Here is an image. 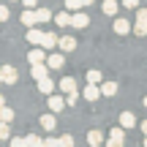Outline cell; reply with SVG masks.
Wrapping results in <instances>:
<instances>
[{"instance_id": "obj_1", "label": "cell", "mask_w": 147, "mask_h": 147, "mask_svg": "<svg viewBox=\"0 0 147 147\" xmlns=\"http://www.w3.org/2000/svg\"><path fill=\"white\" fill-rule=\"evenodd\" d=\"M16 79H19V71H16L14 65L5 63L3 68H0V82H3V84H16Z\"/></svg>"}, {"instance_id": "obj_2", "label": "cell", "mask_w": 147, "mask_h": 147, "mask_svg": "<svg viewBox=\"0 0 147 147\" xmlns=\"http://www.w3.org/2000/svg\"><path fill=\"white\" fill-rule=\"evenodd\" d=\"M57 87H60V93H63V95L79 93V84H76V79H74V76H63V79L57 82Z\"/></svg>"}, {"instance_id": "obj_3", "label": "cell", "mask_w": 147, "mask_h": 147, "mask_svg": "<svg viewBox=\"0 0 147 147\" xmlns=\"http://www.w3.org/2000/svg\"><path fill=\"white\" fill-rule=\"evenodd\" d=\"M47 60H49L47 49H30L27 52V63L30 65H47Z\"/></svg>"}, {"instance_id": "obj_4", "label": "cell", "mask_w": 147, "mask_h": 147, "mask_svg": "<svg viewBox=\"0 0 147 147\" xmlns=\"http://www.w3.org/2000/svg\"><path fill=\"white\" fill-rule=\"evenodd\" d=\"M44 36H47V33H44V30H38V27H33V30H27V41H30L33 44V49H41L44 47Z\"/></svg>"}, {"instance_id": "obj_5", "label": "cell", "mask_w": 147, "mask_h": 147, "mask_svg": "<svg viewBox=\"0 0 147 147\" xmlns=\"http://www.w3.org/2000/svg\"><path fill=\"white\" fill-rule=\"evenodd\" d=\"M136 125H142V123H139L136 120V115H134V112H120V128H125V131H128V128H136Z\"/></svg>"}, {"instance_id": "obj_6", "label": "cell", "mask_w": 147, "mask_h": 147, "mask_svg": "<svg viewBox=\"0 0 147 147\" xmlns=\"http://www.w3.org/2000/svg\"><path fill=\"white\" fill-rule=\"evenodd\" d=\"M87 144H90V147H101V144H106L104 131H101V128H93V131H87Z\"/></svg>"}, {"instance_id": "obj_7", "label": "cell", "mask_w": 147, "mask_h": 147, "mask_svg": "<svg viewBox=\"0 0 147 147\" xmlns=\"http://www.w3.org/2000/svg\"><path fill=\"white\" fill-rule=\"evenodd\" d=\"M65 106H68V104H65V95H57V93H55L52 98H49V112H52V115H60Z\"/></svg>"}, {"instance_id": "obj_8", "label": "cell", "mask_w": 147, "mask_h": 147, "mask_svg": "<svg viewBox=\"0 0 147 147\" xmlns=\"http://www.w3.org/2000/svg\"><path fill=\"white\" fill-rule=\"evenodd\" d=\"M38 123H41V128H44L47 134H52L55 128H57V117H55L52 112H44V115H41V120H38Z\"/></svg>"}, {"instance_id": "obj_9", "label": "cell", "mask_w": 147, "mask_h": 147, "mask_svg": "<svg viewBox=\"0 0 147 147\" xmlns=\"http://www.w3.org/2000/svg\"><path fill=\"white\" fill-rule=\"evenodd\" d=\"M101 95H104V93H101V87H98V84H87V87L82 90V98H84V101H90V104H95Z\"/></svg>"}, {"instance_id": "obj_10", "label": "cell", "mask_w": 147, "mask_h": 147, "mask_svg": "<svg viewBox=\"0 0 147 147\" xmlns=\"http://www.w3.org/2000/svg\"><path fill=\"white\" fill-rule=\"evenodd\" d=\"M47 65H49V71H60L65 65V55L63 52H52V55H49V60H47Z\"/></svg>"}, {"instance_id": "obj_11", "label": "cell", "mask_w": 147, "mask_h": 147, "mask_svg": "<svg viewBox=\"0 0 147 147\" xmlns=\"http://www.w3.org/2000/svg\"><path fill=\"white\" fill-rule=\"evenodd\" d=\"M76 49V38L74 36H60V47H57V52H63V55H68Z\"/></svg>"}, {"instance_id": "obj_12", "label": "cell", "mask_w": 147, "mask_h": 147, "mask_svg": "<svg viewBox=\"0 0 147 147\" xmlns=\"http://www.w3.org/2000/svg\"><path fill=\"white\" fill-rule=\"evenodd\" d=\"M19 22L27 27V30H33V27L38 25V16H36V11H22V14H19Z\"/></svg>"}, {"instance_id": "obj_13", "label": "cell", "mask_w": 147, "mask_h": 147, "mask_svg": "<svg viewBox=\"0 0 147 147\" xmlns=\"http://www.w3.org/2000/svg\"><path fill=\"white\" fill-rule=\"evenodd\" d=\"M36 87H38V93H44V95H47V98H52V95H55V82H52V79H41V82H36Z\"/></svg>"}, {"instance_id": "obj_14", "label": "cell", "mask_w": 147, "mask_h": 147, "mask_svg": "<svg viewBox=\"0 0 147 147\" xmlns=\"http://www.w3.org/2000/svg\"><path fill=\"white\" fill-rule=\"evenodd\" d=\"M71 22H74V14H71V11H60V14H55V25H57V27H71Z\"/></svg>"}, {"instance_id": "obj_15", "label": "cell", "mask_w": 147, "mask_h": 147, "mask_svg": "<svg viewBox=\"0 0 147 147\" xmlns=\"http://www.w3.org/2000/svg\"><path fill=\"white\" fill-rule=\"evenodd\" d=\"M57 47H60V36H57V33H47V36H44V47H41V49L52 52V49H57Z\"/></svg>"}, {"instance_id": "obj_16", "label": "cell", "mask_w": 147, "mask_h": 147, "mask_svg": "<svg viewBox=\"0 0 147 147\" xmlns=\"http://www.w3.org/2000/svg\"><path fill=\"white\" fill-rule=\"evenodd\" d=\"M101 11H104L106 16H117V11H120V3H117V0H104V3H101Z\"/></svg>"}, {"instance_id": "obj_17", "label": "cell", "mask_w": 147, "mask_h": 147, "mask_svg": "<svg viewBox=\"0 0 147 147\" xmlns=\"http://www.w3.org/2000/svg\"><path fill=\"white\" fill-rule=\"evenodd\" d=\"M87 25H90V16L84 14V11H79V14H74V22H71V27H76V30H84Z\"/></svg>"}, {"instance_id": "obj_18", "label": "cell", "mask_w": 147, "mask_h": 147, "mask_svg": "<svg viewBox=\"0 0 147 147\" xmlns=\"http://www.w3.org/2000/svg\"><path fill=\"white\" fill-rule=\"evenodd\" d=\"M30 76L36 79V82L47 79V76H49V65H30Z\"/></svg>"}, {"instance_id": "obj_19", "label": "cell", "mask_w": 147, "mask_h": 147, "mask_svg": "<svg viewBox=\"0 0 147 147\" xmlns=\"http://www.w3.org/2000/svg\"><path fill=\"white\" fill-rule=\"evenodd\" d=\"M115 33H117V36H125V33H131V22L117 16V19H115Z\"/></svg>"}, {"instance_id": "obj_20", "label": "cell", "mask_w": 147, "mask_h": 147, "mask_svg": "<svg viewBox=\"0 0 147 147\" xmlns=\"http://www.w3.org/2000/svg\"><path fill=\"white\" fill-rule=\"evenodd\" d=\"M36 16H38V22H41V25H44V22H55V14L47 8V5H41V8L36 11Z\"/></svg>"}, {"instance_id": "obj_21", "label": "cell", "mask_w": 147, "mask_h": 147, "mask_svg": "<svg viewBox=\"0 0 147 147\" xmlns=\"http://www.w3.org/2000/svg\"><path fill=\"white\" fill-rule=\"evenodd\" d=\"M87 84H98V87H101V84H104V74L95 71V68H90L87 71Z\"/></svg>"}, {"instance_id": "obj_22", "label": "cell", "mask_w": 147, "mask_h": 147, "mask_svg": "<svg viewBox=\"0 0 147 147\" xmlns=\"http://www.w3.org/2000/svg\"><path fill=\"white\" fill-rule=\"evenodd\" d=\"M109 139H115V142H125V128H120V125L109 128Z\"/></svg>"}, {"instance_id": "obj_23", "label": "cell", "mask_w": 147, "mask_h": 147, "mask_svg": "<svg viewBox=\"0 0 147 147\" xmlns=\"http://www.w3.org/2000/svg\"><path fill=\"white\" fill-rule=\"evenodd\" d=\"M101 93H104L106 98H112V95H117V82H104V84H101Z\"/></svg>"}, {"instance_id": "obj_24", "label": "cell", "mask_w": 147, "mask_h": 147, "mask_svg": "<svg viewBox=\"0 0 147 147\" xmlns=\"http://www.w3.org/2000/svg\"><path fill=\"white\" fill-rule=\"evenodd\" d=\"M82 8H84L82 0H65V11H71V14H79Z\"/></svg>"}, {"instance_id": "obj_25", "label": "cell", "mask_w": 147, "mask_h": 147, "mask_svg": "<svg viewBox=\"0 0 147 147\" xmlns=\"http://www.w3.org/2000/svg\"><path fill=\"white\" fill-rule=\"evenodd\" d=\"M25 139H27V147H44V139L38 134H27Z\"/></svg>"}, {"instance_id": "obj_26", "label": "cell", "mask_w": 147, "mask_h": 147, "mask_svg": "<svg viewBox=\"0 0 147 147\" xmlns=\"http://www.w3.org/2000/svg\"><path fill=\"white\" fill-rule=\"evenodd\" d=\"M0 117H3V123L11 125V120H14V109H11V106H0Z\"/></svg>"}, {"instance_id": "obj_27", "label": "cell", "mask_w": 147, "mask_h": 147, "mask_svg": "<svg viewBox=\"0 0 147 147\" xmlns=\"http://www.w3.org/2000/svg\"><path fill=\"white\" fill-rule=\"evenodd\" d=\"M134 36H139V38L147 36V22H134Z\"/></svg>"}, {"instance_id": "obj_28", "label": "cell", "mask_w": 147, "mask_h": 147, "mask_svg": "<svg viewBox=\"0 0 147 147\" xmlns=\"http://www.w3.org/2000/svg\"><path fill=\"white\" fill-rule=\"evenodd\" d=\"M0 139H5V142H11V139H14V136H11V125H8V123H3V125H0Z\"/></svg>"}, {"instance_id": "obj_29", "label": "cell", "mask_w": 147, "mask_h": 147, "mask_svg": "<svg viewBox=\"0 0 147 147\" xmlns=\"http://www.w3.org/2000/svg\"><path fill=\"white\" fill-rule=\"evenodd\" d=\"M44 147H63L60 144V136H47L44 139Z\"/></svg>"}, {"instance_id": "obj_30", "label": "cell", "mask_w": 147, "mask_h": 147, "mask_svg": "<svg viewBox=\"0 0 147 147\" xmlns=\"http://www.w3.org/2000/svg\"><path fill=\"white\" fill-rule=\"evenodd\" d=\"M8 147H27V139H25V136H14V139L8 142Z\"/></svg>"}, {"instance_id": "obj_31", "label": "cell", "mask_w": 147, "mask_h": 147, "mask_svg": "<svg viewBox=\"0 0 147 147\" xmlns=\"http://www.w3.org/2000/svg\"><path fill=\"white\" fill-rule=\"evenodd\" d=\"M11 11H8V3H0V22H8Z\"/></svg>"}, {"instance_id": "obj_32", "label": "cell", "mask_w": 147, "mask_h": 147, "mask_svg": "<svg viewBox=\"0 0 147 147\" xmlns=\"http://www.w3.org/2000/svg\"><path fill=\"white\" fill-rule=\"evenodd\" d=\"M22 5H25V11H38V8H41L38 0H22Z\"/></svg>"}, {"instance_id": "obj_33", "label": "cell", "mask_w": 147, "mask_h": 147, "mask_svg": "<svg viewBox=\"0 0 147 147\" xmlns=\"http://www.w3.org/2000/svg\"><path fill=\"white\" fill-rule=\"evenodd\" d=\"M139 3H142V0H120V5H125V8H142V5H139Z\"/></svg>"}, {"instance_id": "obj_34", "label": "cell", "mask_w": 147, "mask_h": 147, "mask_svg": "<svg viewBox=\"0 0 147 147\" xmlns=\"http://www.w3.org/2000/svg\"><path fill=\"white\" fill-rule=\"evenodd\" d=\"M60 144L63 147H74V136L71 134H63V136H60Z\"/></svg>"}, {"instance_id": "obj_35", "label": "cell", "mask_w": 147, "mask_h": 147, "mask_svg": "<svg viewBox=\"0 0 147 147\" xmlns=\"http://www.w3.org/2000/svg\"><path fill=\"white\" fill-rule=\"evenodd\" d=\"M82 98V93H74V95H65V104L68 106H76V101Z\"/></svg>"}, {"instance_id": "obj_36", "label": "cell", "mask_w": 147, "mask_h": 147, "mask_svg": "<svg viewBox=\"0 0 147 147\" xmlns=\"http://www.w3.org/2000/svg\"><path fill=\"white\" fill-rule=\"evenodd\" d=\"M136 22H147V8H144V5L136 11Z\"/></svg>"}, {"instance_id": "obj_37", "label": "cell", "mask_w": 147, "mask_h": 147, "mask_svg": "<svg viewBox=\"0 0 147 147\" xmlns=\"http://www.w3.org/2000/svg\"><path fill=\"white\" fill-rule=\"evenodd\" d=\"M106 147H125V142H115V139H109V142H106Z\"/></svg>"}, {"instance_id": "obj_38", "label": "cell", "mask_w": 147, "mask_h": 147, "mask_svg": "<svg viewBox=\"0 0 147 147\" xmlns=\"http://www.w3.org/2000/svg\"><path fill=\"white\" fill-rule=\"evenodd\" d=\"M139 128H142V134L147 136V120H142V125H139Z\"/></svg>"}, {"instance_id": "obj_39", "label": "cell", "mask_w": 147, "mask_h": 147, "mask_svg": "<svg viewBox=\"0 0 147 147\" xmlns=\"http://www.w3.org/2000/svg\"><path fill=\"white\" fill-rule=\"evenodd\" d=\"M142 106H144V109H147V95H144V98H142Z\"/></svg>"}, {"instance_id": "obj_40", "label": "cell", "mask_w": 147, "mask_h": 147, "mask_svg": "<svg viewBox=\"0 0 147 147\" xmlns=\"http://www.w3.org/2000/svg\"><path fill=\"white\" fill-rule=\"evenodd\" d=\"M82 3H84V8H87V5H90V3H93V0H82Z\"/></svg>"}, {"instance_id": "obj_41", "label": "cell", "mask_w": 147, "mask_h": 147, "mask_svg": "<svg viewBox=\"0 0 147 147\" xmlns=\"http://www.w3.org/2000/svg\"><path fill=\"white\" fill-rule=\"evenodd\" d=\"M144 147H147V136H144Z\"/></svg>"}, {"instance_id": "obj_42", "label": "cell", "mask_w": 147, "mask_h": 147, "mask_svg": "<svg viewBox=\"0 0 147 147\" xmlns=\"http://www.w3.org/2000/svg\"><path fill=\"white\" fill-rule=\"evenodd\" d=\"M19 3H22V0H19Z\"/></svg>"}]
</instances>
